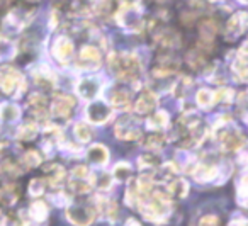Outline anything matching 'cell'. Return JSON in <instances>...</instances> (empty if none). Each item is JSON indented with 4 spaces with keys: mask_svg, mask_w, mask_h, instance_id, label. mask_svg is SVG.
I'll return each instance as SVG.
<instances>
[{
    "mask_svg": "<svg viewBox=\"0 0 248 226\" xmlns=\"http://www.w3.org/2000/svg\"><path fill=\"white\" fill-rule=\"evenodd\" d=\"M72 177H75V178H87V177H89V170H87V167H83V165H78V167L73 168Z\"/></svg>",
    "mask_w": 248,
    "mask_h": 226,
    "instance_id": "cell-38",
    "label": "cell"
},
{
    "mask_svg": "<svg viewBox=\"0 0 248 226\" xmlns=\"http://www.w3.org/2000/svg\"><path fill=\"white\" fill-rule=\"evenodd\" d=\"M87 155H89V160L95 165H106V161L109 160V151L104 145H93Z\"/></svg>",
    "mask_w": 248,
    "mask_h": 226,
    "instance_id": "cell-19",
    "label": "cell"
},
{
    "mask_svg": "<svg viewBox=\"0 0 248 226\" xmlns=\"http://www.w3.org/2000/svg\"><path fill=\"white\" fill-rule=\"evenodd\" d=\"M80 66L85 70H93L100 65V51L95 46H85L80 53Z\"/></svg>",
    "mask_w": 248,
    "mask_h": 226,
    "instance_id": "cell-10",
    "label": "cell"
},
{
    "mask_svg": "<svg viewBox=\"0 0 248 226\" xmlns=\"http://www.w3.org/2000/svg\"><path fill=\"white\" fill-rule=\"evenodd\" d=\"M190 174H192V177L196 178L197 182L206 184V182L216 180L217 175H219V168H217V165L213 163V161H201V163H197L196 167H194V170H190Z\"/></svg>",
    "mask_w": 248,
    "mask_h": 226,
    "instance_id": "cell-7",
    "label": "cell"
},
{
    "mask_svg": "<svg viewBox=\"0 0 248 226\" xmlns=\"http://www.w3.org/2000/svg\"><path fill=\"white\" fill-rule=\"evenodd\" d=\"M233 72H234V75L241 80V82L247 80V56H245V48H241V51L238 53L236 60H234Z\"/></svg>",
    "mask_w": 248,
    "mask_h": 226,
    "instance_id": "cell-21",
    "label": "cell"
},
{
    "mask_svg": "<svg viewBox=\"0 0 248 226\" xmlns=\"http://www.w3.org/2000/svg\"><path fill=\"white\" fill-rule=\"evenodd\" d=\"M46 189V180L45 178H32L29 182V194L34 195V197H39V195L45 192Z\"/></svg>",
    "mask_w": 248,
    "mask_h": 226,
    "instance_id": "cell-31",
    "label": "cell"
},
{
    "mask_svg": "<svg viewBox=\"0 0 248 226\" xmlns=\"http://www.w3.org/2000/svg\"><path fill=\"white\" fill-rule=\"evenodd\" d=\"M114 133H116V136L119 138V140H126V141H135L141 136L138 123H136V119L131 116H126L117 121Z\"/></svg>",
    "mask_w": 248,
    "mask_h": 226,
    "instance_id": "cell-5",
    "label": "cell"
},
{
    "mask_svg": "<svg viewBox=\"0 0 248 226\" xmlns=\"http://www.w3.org/2000/svg\"><path fill=\"white\" fill-rule=\"evenodd\" d=\"M197 226H219V218L216 214H204L197 221Z\"/></svg>",
    "mask_w": 248,
    "mask_h": 226,
    "instance_id": "cell-35",
    "label": "cell"
},
{
    "mask_svg": "<svg viewBox=\"0 0 248 226\" xmlns=\"http://www.w3.org/2000/svg\"><path fill=\"white\" fill-rule=\"evenodd\" d=\"M245 17H247V16H245L243 12L236 14L234 17H231L230 22H228V26H226V31L230 32V34H233V36L243 34L245 28H247V19H245Z\"/></svg>",
    "mask_w": 248,
    "mask_h": 226,
    "instance_id": "cell-20",
    "label": "cell"
},
{
    "mask_svg": "<svg viewBox=\"0 0 248 226\" xmlns=\"http://www.w3.org/2000/svg\"><path fill=\"white\" fill-rule=\"evenodd\" d=\"M36 133H38V128H36L34 124H24V126L21 128V131H19L17 138L21 141H31L36 138Z\"/></svg>",
    "mask_w": 248,
    "mask_h": 226,
    "instance_id": "cell-29",
    "label": "cell"
},
{
    "mask_svg": "<svg viewBox=\"0 0 248 226\" xmlns=\"http://www.w3.org/2000/svg\"><path fill=\"white\" fill-rule=\"evenodd\" d=\"M29 109L32 111L36 117H46L48 114V104H46V97L41 94H32L31 99H29Z\"/></svg>",
    "mask_w": 248,
    "mask_h": 226,
    "instance_id": "cell-17",
    "label": "cell"
},
{
    "mask_svg": "<svg viewBox=\"0 0 248 226\" xmlns=\"http://www.w3.org/2000/svg\"><path fill=\"white\" fill-rule=\"evenodd\" d=\"M196 100H197V104H199L201 107H211L213 106V102H214V94L211 92V90H207V89H201L199 92H197V96H196Z\"/></svg>",
    "mask_w": 248,
    "mask_h": 226,
    "instance_id": "cell-27",
    "label": "cell"
},
{
    "mask_svg": "<svg viewBox=\"0 0 248 226\" xmlns=\"http://www.w3.org/2000/svg\"><path fill=\"white\" fill-rule=\"evenodd\" d=\"M140 168H156L160 167V158L156 155H143L141 158H138Z\"/></svg>",
    "mask_w": 248,
    "mask_h": 226,
    "instance_id": "cell-32",
    "label": "cell"
},
{
    "mask_svg": "<svg viewBox=\"0 0 248 226\" xmlns=\"http://www.w3.org/2000/svg\"><path fill=\"white\" fill-rule=\"evenodd\" d=\"M156 107V97L152 92H143L135 104V111L138 114H150Z\"/></svg>",
    "mask_w": 248,
    "mask_h": 226,
    "instance_id": "cell-15",
    "label": "cell"
},
{
    "mask_svg": "<svg viewBox=\"0 0 248 226\" xmlns=\"http://www.w3.org/2000/svg\"><path fill=\"white\" fill-rule=\"evenodd\" d=\"M22 85V75L12 66L0 68V89L5 94H14Z\"/></svg>",
    "mask_w": 248,
    "mask_h": 226,
    "instance_id": "cell-6",
    "label": "cell"
},
{
    "mask_svg": "<svg viewBox=\"0 0 248 226\" xmlns=\"http://www.w3.org/2000/svg\"><path fill=\"white\" fill-rule=\"evenodd\" d=\"M19 116H21V111H19V107L16 106V104L7 102L0 107V117L4 121H7V123H12V121L19 119Z\"/></svg>",
    "mask_w": 248,
    "mask_h": 226,
    "instance_id": "cell-23",
    "label": "cell"
},
{
    "mask_svg": "<svg viewBox=\"0 0 248 226\" xmlns=\"http://www.w3.org/2000/svg\"><path fill=\"white\" fill-rule=\"evenodd\" d=\"M187 192H189V185L184 178L173 177L167 182V194L173 195V197H186Z\"/></svg>",
    "mask_w": 248,
    "mask_h": 226,
    "instance_id": "cell-16",
    "label": "cell"
},
{
    "mask_svg": "<svg viewBox=\"0 0 248 226\" xmlns=\"http://www.w3.org/2000/svg\"><path fill=\"white\" fill-rule=\"evenodd\" d=\"M95 208H97V214L102 216L106 221L109 223H116L119 218V209L114 199L109 197H99L95 199Z\"/></svg>",
    "mask_w": 248,
    "mask_h": 226,
    "instance_id": "cell-8",
    "label": "cell"
},
{
    "mask_svg": "<svg viewBox=\"0 0 248 226\" xmlns=\"http://www.w3.org/2000/svg\"><path fill=\"white\" fill-rule=\"evenodd\" d=\"M75 136L80 143H87V141L92 140V129H90L89 124L85 123H78L75 126Z\"/></svg>",
    "mask_w": 248,
    "mask_h": 226,
    "instance_id": "cell-26",
    "label": "cell"
},
{
    "mask_svg": "<svg viewBox=\"0 0 248 226\" xmlns=\"http://www.w3.org/2000/svg\"><path fill=\"white\" fill-rule=\"evenodd\" d=\"M110 116V107L106 102H100V100H93L87 107V119L93 124H102L109 119Z\"/></svg>",
    "mask_w": 248,
    "mask_h": 226,
    "instance_id": "cell-9",
    "label": "cell"
},
{
    "mask_svg": "<svg viewBox=\"0 0 248 226\" xmlns=\"http://www.w3.org/2000/svg\"><path fill=\"white\" fill-rule=\"evenodd\" d=\"M109 68L117 79L124 82H135L141 77V65L140 60L133 55H124V53H116L110 56Z\"/></svg>",
    "mask_w": 248,
    "mask_h": 226,
    "instance_id": "cell-1",
    "label": "cell"
},
{
    "mask_svg": "<svg viewBox=\"0 0 248 226\" xmlns=\"http://www.w3.org/2000/svg\"><path fill=\"white\" fill-rule=\"evenodd\" d=\"M66 218L75 226H90L97 218L95 199H75L66 206Z\"/></svg>",
    "mask_w": 248,
    "mask_h": 226,
    "instance_id": "cell-2",
    "label": "cell"
},
{
    "mask_svg": "<svg viewBox=\"0 0 248 226\" xmlns=\"http://www.w3.org/2000/svg\"><path fill=\"white\" fill-rule=\"evenodd\" d=\"M49 209L48 204L43 201H36L31 204L28 211L19 212V223L21 226H46V219H48Z\"/></svg>",
    "mask_w": 248,
    "mask_h": 226,
    "instance_id": "cell-4",
    "label": "cell"
},
{
    "mask_svg": "<svg viewBox=\"0 0 248 226\" xmlns=\"http://www.w3.org/2000/svg\"><path fill=\"white\" fill-rule=\"evenodd\" d=\"M233 97H234L233 90H231V89H226V87L219 89V90H217V94H216V99L223 100V102H233ZM216 99H214V100H216Z\"/></svg>",
    "mask_w": 248,
    "mask_h": 226,
    "instance_id": "cell-36",
    "label": "cell"
},
{
    "mask_svg": "<svg viewBox=\"0 0 248 226\" xmlns=\"http://www.w3.org/2000/svg\"><path fill=\"white\" fill-rule=\"evenodd\" d=\"M29 2H34V0H29Z\"/></svg>",
    "mask_w": 248,
    "mask_h": 226,
    "instance_id": "cell-42",
    "label": "cell"
},
{
    "mask_svg": "<svg viewBox=\"0 0 248 226\" xmlns=\"http://www.w3.org/2000/svg\"><path fill=\"white\" fill-rule=\"evenodd\" d=\"M146 141H148V143H146V146L152 148V150H158V148H162L163 145H165V138H163L162 134H158V133L148 136V140H146Z\"/></svg>",
    "mask_w": 248,
    "mask_h": 226,
    "instance_id": "cell-34",
    "label": "cell"
},
{
    "mask_svg": "<svg viewBox=\"0 0 248 226\" xmlns=\"http://www.w3.org/2000/svg\"><path fill=\"white\" fill-rule=\"evenodd\" d=\"M167 124H169V116H167L165 113H155V114H152L148 119V126L155 131L163 129Z\"/></svg>",
    "mask_w": 248,
    "mask_h": 226,
    "instance_id": "cell-25",
    "label": "cell"
},
{
    "mask_svg": "<svg viewBox=\"0 0 248 226\" xmlns=\"http://www.w3.org/2000/svg\"><path fill=\"white\" fill-rule=\"evenodd\" d=\"M228 226H247V219L245 218H234Z\"/></svg>",
    "mask_w": 248,
    "mask_h": 226,
    "instance_id": "cell-39",
    "label": "cell"
},
{
    "mask_svg": "<svg viewBox=\"0 0 248 226\" xmlns=\"http://www.w3.org/2000/svg\"><path fill=\"white\" fill-rule=\"evenodd\" d=\"M241 2H247V0H241Z\"/></svg>",
    "mask_w": 248,
    "mask_h": 226,
    "instance_id": "cell-41",
    "label": "cell"
},
{
    "mask_svg": "<svg viewBox=\"0 0 248 226\" xmlns=\"http://www.w3.org/2000/svg\"><path fill=\"white\" fill-rule=\"evenodd\" d=\"M77 90H78V96L82 97V99L95 100V97L99 96L100 87H99V82H97L95 79H83L82 82L78 83Z\"/></svg>",
    "mask_w": 248,
    "mask_h": 226,
    "instance_id": "cell-14",
    "label": "cell"
},
{
    "mask_svg": "<svg viewBox=\"0 0 248 226\" xmlns=\"http://www.w3.org/2000/svg\"><path fill=\"white\" fill-rule=\"evenodd\" d=\"M75 107V99L70 96H58L53 100V114L58 117H68Z\"/></svg>",
    "mask_w": 248,
    "mask_h": 226,
    "instance_id": "cell-13",
    "label": "cell"
},
{
    "mask_svg": "<svg viewBox=\"0 0 248 226\" xmlns=\"http://www.w3.org/2000/svg\"><path fill=\"white\" fill-rule=\"evenodd\" d=\"M21 163L22 167H28V168L38 167L41 163V157H39L38 151H26V155H22L21 158Z\"/></svg>",
    "mask_w": 248,
    "mask_h": 226,
    "instance_id": "cell-28",
    "label": "cell"
},
{
    "mask_svg": "<svg viewBox=\"0 0 248 226\" xmlns=\"http://www.w3.org/2000/svg\"><path fill=\"white\" fill-rule=\"evenodd\" d=\"M43 170H45V174L48 175V180L46 182H49V184L55 185V187L62 184L63 178H65V170H63V167L58 163H48Z\"/></svg>",
    "mask_w": 248,
    "mask_h": 226,
    "instance_id": "cell-18",
    "label": "cell"
},
{
    "mask_svg": "<svg viewBox=\"0 0 248 226\" xmlns=\"http://www.w3.org/2000/svg\"><path fill=\"white\" fill-rule=\"evenodd\" d=\"M70 191L77 195H82L90 192L92 189V182H89L87 178H75V177H70Z\"/></svg>",
    "mask_w": 248,
    "mask_h": 226,
    "instance_id": "cell-22",
    "label": "cell"
},
{
    "mask_svg": "<svg viewBox=\"0 0 248 226\" xmlns=\"http://www.w3.org/2000/svg\"><path fill=\"white\" fill-rule=\"evenodd\" d=\"M238 202L241 206L247 204V189H245V177H241L240 185H238Z\"/></svg>",
    "mask_w": 248,
    "mask_h": 226,
    "instance_id": "cell-37",
    "label": "cell"
},
{
    "mask_svg": "<svg viewBox=\"0 0 248 226\" xmlns=\"http://www.w3.org/2000/svg\"><path fill=\"white\" fill-rule=\"evenodd\" d=\"M124 226H141V225H140V223L138 221H136V219H128V221H126V225H124Z\"/></svg>",
    "mask_w": 248,
    "mask_h": 226,
    "instance_id": "cell-40",
    "label": "cell"
},
{
    "mask_svg": "<svg viewBox=\"0 0 248 226\" xmlns=\"http://www.w3.org/2000/svg\"><path fill=\"white\" fill-rule=\"evenodd\" d=\"M95 185L100 191H109L112 187V175L107 174V172H100L95 177Z\"/></svg>",
    "mask_w": 248,
    "mask_h": 226,
    "instance_id": "cell-30",
    "label": "cell"
},
{
    "mask_svg": "<svg viewBox=\"0 0 248 226\" xmlns=\"http://www.w3.org/2000/svg\"><path fill=\"white\" fill-rule=\"evenodd\" d=\"M216 141L221 145L224 151H236L240 150L245 145V136L236 129V128L224 126L221 124L219 128H216V133H214Z\"/></svg>",
    "mask_w": 248,
    "mask_h": 226,
    "instance_id": "cell-3",
    "label": "cell"
},
{
    "mask_svg": "<svg viewBox=\"0 0 248 226\" xmlns=\"http://www.w3.org/2000/svg\"><path fill=\"white\" fill-rule=\"evenodd\" d=\"M110 175H112V178H116L117 182H128L133 175V170L128 163H117Z\"/></svg>",
    "mask_w": 248,
    "mask_h": 226,
    "instance_id": "cell-24",
    "label": "cell"
},
{
    "mask_svg": "<svg viewBox=\"0 0 248 226\" xmlns=\"http://www.w3.org/2000/svg\"><path fill=\"white\" fill-rule=\"evenodd\" d=\"M109 104L116 109H126L131 104V92L123 87H114L109 94Z\"/></svg>",
    "mask_w": 248,
    "mask_h": 226,
    "instance_id": "cell-11",
    "label": "cell"
},
{
    "mask_svg": "<svg viewBox=\"0 0 248 226\" xmlns=\"http://www.w3.org/2000/svg\"><path fill=\"white\" fill-rule=\"evenodd\" d=\"M72 53H73L72 41H70L68 38H65V36H60L55 41V46H53V55H55V58L62 63H66L70 60V56H72Z\"/></svg>",
    "mask_w": 248,
    "mask_h": 226,
    "instance_id": "cell-12",
    "label": "cell"
},
{
    "mask_svg": "<svg viewBox=\"0 0 248 226\" xmlns=\"http://www.w3.org/2000/svg\"><path fill=\"white\" fill-rule=\"evenodd\" d=\"M0 226H21L19 218L11 212H4V209L0 211Z\"/></svg>",
    "mask_w": 248,
    "mask_h": 226,
    "instance_id": "cell-33",
    "label": "cell"
}]
</instances>
